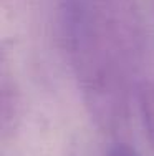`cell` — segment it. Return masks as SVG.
Instances as JSON below:
<instances>
[{"instance_id":"6da1fadb","label":"cell","mask_w":154,"mask_h":156,"mask_svg":"<svg viewBox=\"0 0 154 156\" xmlns=\"http://www.w3.org/2000/svg\"><path fill=\"white\" fill-rule=\"evenodd\" d=\"M58 23L76 88L100 131L128 125L133 78L142 60L144 22L136 0H56Z\"/></svg>"},{"instance_id":"7a4b0ae2","label":"cell","mask_w":154,"mask_h":156,"mask_svg":"<svg viewBox=\"0 0 154 156\" xmlns=\"http://www.w3.org/2000/svg\"><path fill=\"white\" fill-rule=\"evenodd\" d=\"M134 98L138 103L144 133L154 148V83L148 80L138 81L134 88Z\"/></svg>"},{"instance_id":"3957f363","label":"cell","mask_w":154,"mask_h":156,"mask_svg":"<svg viewBox=\"0 0 154 156\" xmlns=\"http://www.w3.org/2000/svg\"><path fill=\"white\" fill-rule=\"evenodd\" d=\"M18 116V93L13 88V83L3 75L2 80V129L3 135L13 128V121Z\"/></svg>"},{"instance_id":"277c9868","label":"cell","mask_w":154,"mask_h":156,"mask_svg":"<svg viewBox=\"0 0 154 156\" xmlns=\"http://www.w3.org/2000/svg\"><path fill=\"white\" fill-rule=\"evenodd\" d=\"M106 156H141V154L133 146H129L128 143H115L108 150V154Z\"/></svg>"},{"instance_id":"5b68a950","label":"cell","mask_w":154,"mask_h":156,"mask_svg":"<svg viewBox=\"0 0 154 156\" xmlns=\"http://www.w3.org/2000/svg\"><path fill=\"white\" fill-rule=\"evenodd\" d=\"M70 156H96V153H91L85 146H75L71 150V153H70Z\"/></svg>"}]
</instances>
